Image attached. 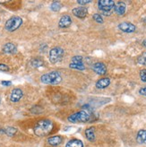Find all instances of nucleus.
Segmentation results:
<instances>
[{
    "label": "nucleus",
    "mask_w": 146,
    "mask_h": 147,
    "mask_svg": "<svg viewBox=\"0 0 146 147\" xmlns=\"http://www.w3.org/2000/svg\"><path fill=\"white\" fill-rule=\"evenodd\" d=\"M53 129V123L48 119H41L34 127V134L38 136H45L50 134Z\"/></svg>",
    "instance_id": "nucleus-1"
},
{
    "label": "nucleus",
    "mask_w": 146,
    "mask_h": 147,
    "mask_svg": "<svg viewBox=\"0 0 146 147\" xmlns=\"http://www.w3.org/2000/svg\"><path fill=\"white\" fill-rule=\"evenodd\" d=\"M62 80L60 74L57 71H52L48 74H45L40 77V81L45 84H58Z\"/></svg>",
    "instance_id": "nucleus-2"
},
{
    "label": "nucleus",
    "mask_w": 146,
    "mask_h": 147,
    "mask_svg": "<svg viewBox=\"0 0 146 147\" xmlns=\"http://www.w3.org/2000/svg\"><path fill=\"white\" fill-rule=\"evenodd\" d=\"M91 117V115L86 110L75 112L68 117V121L71 123H79V122H87Z\"/></svg>",
    "instance_id": "nucleus-3"
},
{
    "label": "nucleus",
    "mask_w": 146,
    "mask_h": 147,
    "mask_svg": "<svg viewBox=\"0 0 146 147\" xmlns=\"http://www.w3.org/2000/svg\"><path fill=\"white\" fill-rule=\"evenodd\" d=\"M23 24V19L19 16H13L6 21L5 24V28L8 32H14L16 31L20 26Z\"/></svg>",
    "instance_id": "nucleus-4"
},
{
    "label": "nucleus",
    "mask_w": 146,
    "mask_h": 147,
    "mask_svg": "<svg viewBox=\"0 0 146 147\" xmlns=\"http://www.w3.org/2000/svg\"><path fill=\"white\" fill-rule=\"evenodd\" d=\"M64 57V49L60 47H55L49 50V61L52 64H57L62 60Z\"/></svg>",
    "instance_id": "nucleus-5"
},
{
    "label": "nucleus",
    "mask_w": 146,
    "mask_h": 147,
    "mask_svg": "<svg viewBox=\"0 0 146 147\" xmlns=\"http://www.w3.org/2000/svg\"><path fill=\"white\" fill-rule=\"evenodd\" d=\"M98 6L102 13H111L115 6V2L113 0H100L98 1Z\"/></svg>",
    "instance_id": "nucleus-6"
},
{
    "label": "nucleus",
    "mask_w": 146,
    "mask_h": 147,
    "mask_svg": "<svg viewBox=\"0 0 146 147\" xmlns=\"http://www.w3.org/2000/svg\"><path fill=\"white\" fill-rule=\"evenodd\" d=\"M118 27L120 31L126 33H132V32H135L136 30V26L135 24L131 23H127V22H124V23L119 24Z\"/></svg>",
    "instance_id": "nucleus-7"
},
{
    "label": "nucleus",
    "mask_w": 146,
    "mask_h": 147,
    "mask_svg": "<svg viewBox=\"0 0 146 147\" xmlns=\"http://www.w3.org/2000/svg\"><path fill=\"white\" fill-rule=\"evenodd\" d=\"M72 13L75 17L83 19V18L86 17L87 13H88V10H87V8L84 6H79V7H75V8L73 9Z\"/></svg>",
    "instance_id": "nucleus-8"
},
{
    "label": "nucleus",
    "mask_w": 146,
    "mask_h": 147,
    "mask_svg": "<svg viewBox=\"0 0 146 147\" xmlns=\"http://www.w3.org/2000/svg\"><path fill=\"white\" fill-rule=\"evenodd\" d=\"M92 70L95 72L96 74L100 76H103L107 73V67L104 63L102 62H97L95 64H93L92 65Z\"/></svg>",
    "instance_id": "nucleus-9"
},
{
    "label": "nucleus",
    "mask_w": 146,
    "mask_h": 147,
    "mask_svg": "<svg viewBox=\"0 0 146 147\" xmlns=\"http://www.w3.org/2000/svg\"><path fill=\"white\" fill-rule=\"evenodd\" d=\"M24 96V92L19 88L13 89L10 94V100L12 102H18Z\"/></svg>",
    "instance_id": "nucleus-10"
},
{
    "label": "nucleus",
    "mask_w": 146,
    "mask_h": 147,
    "mask_svg": "<svg viewBox=\"0 0 146 147\" xmlns=\"http://www.w3.org/2000/svg\"><path fill=\"white\" fill-rule=\"evenodd\" d=\"M114 11L115 13L118 14L119 16H122L124 14L126 13V5L124 3V2H118L116 4H115V6H114Z\"/></svg>",
    "instance_id": "nucleus-11"
},
{
    "label": "nucleus",
    "mask_w": 146,
    "mask_h": 147,
    "mask_svg": "<svg viewBox=\"0 0 146 147\" xmlns=\"http://www.w3.org/2000/svg\"><path fill=\"white\" fill-rule=\"evenodd\" d=\"M72 24V18L70 17V16L68 14H65L63 16L59 22H58V26L60 28H68Z\"/></svg>",
    "instance_id": "nucleus-12"
},
{
    "label": "nucleus",
    "mask_w": 146,
    "mask_h": 147,
    "mask_svg": "<svg viewBox=\"0 0 146 147\" xmlns=\"http://www.w3.org/2000/svg\"><path fill=\"white\" fill-rule=\"evenodd\" d=\"M110 79L108 77H104V78H100L99 79L97 82H96V87L98 89H105L107 88L109 84H110Z\"/></svg>",
    "instance_id": "nucleus-13"
},
{
    "label": "nucleus",
    "mask_w": 146,
    "mask_h": 147,
    "mask_svg": "<svg viewBox=\"0 0 146 147\" xmlns=\"http://www.w3.org/2000/svg\"><path fill=\"white\" fill-rule=\"evenodd\" d=\"M16 50H17L16 46L12 42L5 44V46L3 47V51L5 54H13L16 52Z\"/></svg>",
    "instance_id": "nucleus-14"
},
{
    "label": "nucleus",
    "mask_w": 146,
    "mask_h": 147,
    "mask_svg": "<svg viewBox=\"0 0 146 147\" xmlns=\"http://www.w3.org/2000/svg\"><path fill=\"white\" fill-rule=\"evenodd\" d=\"M63 141V138L59 136H51L48 139V144L51 146H57L59 145Z\"/></svg>",
    "instance_id": "nucleus-15"
},
{
    "label": "nucleus",
    "mask_w": 146,
    "mask_h": 147,
    "mask_svg": "<svg viewBox=\"0 0 146 147\" xmlns=\"http://www.w3.org/2000/svg\"><path fill=\"white\" fill-rule=\"evenodd\" d=\"M136 141L139 144H146V130L142 129L138 132L136 136Z\"/></svg>",
    "instance_id": "nucleus-16"
},
{
    "label": "nucleus",
    "mask_w": 146,
    "mask_h": 147,
    "mask_svg": "<svg viewBox=\"0 0 146 147\" xmlns=\"http://www.w3.org/2000/svg\"><path fill=\"white\" fill-rule=\"evenodd\" d=\"M85 137L87 138V140L90 142H93L95 140V133H94V128L90 127L87 128L85 130Z\"/></svg>",
    "instance_id": "nucleus-17"
},
{
    "label": "nucleus",
    "mask_w": 146,
    "mask_h": 147,
    "mask_svg": "<svg viewBox=\"0 0 146 147\" xmlns=\"http://www.w3.org/2000/svg\"><path fill=\"white\" fill-rule=\"evenodd\" d=\"M65 147H83V143L79 139H73L67 144Z\"/></svg>",
    "instance_id": "nucleus-18"
},
{
    "label": "nucleus",
    "mask_w": 146,
    "mask_h": 147,
    "mask_svg": "<svg viewBox=\"0 0 146 147\" xmlns=\"http://www.w3.org/2000/svg\"><path fill=\"white\" fill-rule=\"evenodd\" d=\"M62 7V5L60 4V2L58 1H54L52 2V4L50 5V9L53 12H58Z\"/></svg>",
    "instance_id": "nucleus-19"
},
{
    "label": "nucleus",
    "mask_w": 146,
    "mask_h": 147,
    "mask_svg": "<svg viewBox=\"0 0 146 147\" xmlns=\"http://www.w3.org/2000/svg\"><path fill=\"white\" fill-rule=\"evenodd\" d=\"M70 68L72 69H76V70H80V71H83L85 69V65L84 64H75V63H71L69 65Z\"/></svg>",
    "instance_id": "nucleus-20"
},
{
    "label": "nucleus",
    "mask_w": 146,
    "mask_h": 147,
    "mask_svg": "<svg viewBox=\"0 0 146 147\" xmlns=\"http://www.w3.org/2000/svg\"><path fill=\"white\" fill-rule=\"evenodd\" d=\"M2 132H4V133L5 134V135H7L8 136H14V134L16 133L17 132V129L15 128V127H7V128H5V129H4Z\"/></svg>",
    "instance_id": "nucleus-21"
},
{
    "label": "nucleus",
    "mask_w": 146,
    "mask_h": 147,
    "mask_svg": "<svg viewBox=\"0 0 146 147\" xmlns=\"http://www.w3.org/2000/svg\"><path fill=\"white\" fill-rule=\"evenodd\" d=\"M137 62H138V64L145 65V67H146V51H145V52H143L141 56L138 57Z\"/></svg>",
    "instance_id": "nucleus-22"
},
{
    "label": "nucleus",
    "mask_w": 146,
    "mask_h": 147,
    "mask_svg": "<svg viewBox=\"0 0 146 147\" xmlns=\"http://www.w3.org/2000/svg\"><path fill=\"white\" fill-rule=\"evenodd\" d=\"M31 65L33 67H40L43 65V61L39 59V58H34V59H32L31 61Z\"/></svg>",
    "instance_id": "nucleus-23"
},
{
    "label": "nucleus",
    "mask_w": 146,
    "mask_h": 147,
    "mask_svg": "<svg viewBox=\"0 0 146 147\" xmlns=\"http://www.w3.org/2000/svg\"><path fill=\"white\" fill-rule=\"evenodd\" d=\"M93 20L96 22L98 24H103V18H102L101 14L100 13H94L93 16H92Z\"/></svg>",
    "instance_id": "nucleus-24"
},
{
    "label": "nucleus",
    "mask_w": 146,
    "mask_h": 147,
    "mask_svg": "<svg viewBox=\"0 0 146 147\" xmlns=\"http://www.w3.org/2000/svg\"><path fill=\"white\" fill-rule=\"evenodd\" d=\"M72 63H75V64H83V57L81 56H75L72 58Z\"/></svg>",
    "instance_id": "nucleus-25"
},
{
    "label": "nucleus",
    "mask_w": 146,
    "mask_h": 147,
    "mask_svg": "<svg viewBox=\"0 0 146 147\" xmlns=\"http://www.w3.org/2000/svg\"><path fill=\"white\" fill-rule=\"evenodd\" d=\"M140 78L143 82L146 83V69H142L140 71Z\"/></svg>",
    "instance_id": "nucleus-26"
},
{
    "label": "nucleus",
    "mask_w": 146,
    "mask_h": 147,
    "mask_svg": "<svg viewBox=\"0 0 146 147\" xmlns=\"http://www.w3.org/2000/svg\"><path fill=\"white\" fill-rule=\"evenodd\" d=\"M0 71L2 72H7L9 71V67L8 65H6L5 64H0Z\"/></svg>",
    "instance_id": "nucleus-27"
},
{
    "label": "nucleus",
    "mask_w": 146,
    "mask_h": 147,
    "mask_svg": "<svg viewBox=\"0 0 146 147\" xmlns=\"http://www.w3.org/2000/svg\"><path fill=\"white\" fill-rule=\"evenodd\" d=\"M139 93L143 96H146V87H143V88H141L139 90Z\"/></svg>",
    "instance_id": "nucleus-28"
},
{
    "label": "nucleus",
    "mask_w": 146,
    "mask_h": 147,
    "mask_svg": "<svg viewBox=\"0 0 146 147\" xmlns=\"http://www.w3.org/2000/svg\"><path fill=\"white\" fill-rule=\"evenodd\" d=\"M1 84H2V85H4V86H10V85L12 84V83L9 82V81H2Z\"/></svg>",
    "instance_id": "nucleus-29"
},
{
    "label": "nucleus",
    "mask_w": 146,
    "mask_h": 147,
    "mask_svg": "<svg viewBox=\"0 0 146 147\" xmlns=\"http://www.w3.org/2000/svg\"><path fill=\"white\" fill-rule=\"evenodd\" d=\"M77 3L79 4V5H87V4H90V3H92V1H77Z\"/></svg>",
    "instance_id": "nucleus-30"
},
{
    "label": "nucleus",
    "mask_w": 146,
    "mask_h": 147,
    "mask_svg": "<svg viewBox=\"0 0 146 147\" xmlns=\"http://www.w3.org/2000/svg\"><path fill=\"white\" fill-rule=\"evenodd\" d=\"M143 45L146 48V40H144L143 41Z\"/></svg>",
    "instance_id": "nucleus-31"
},
{
    "label": "nucleus",
    "mask_w": 146,
    "mask_h": 147,
    "mask_svg": "<svg viewBox=\"0 0 146 147\" xmlns=\"http://www.w3.org/2000/svg\"><path fill=\"white\" fill-rule=\"evenodd\" d=\"M0 103H1V99H0Z\"/></svg>",
    "instance_id": "nucleus-32"
}]
</instances>
